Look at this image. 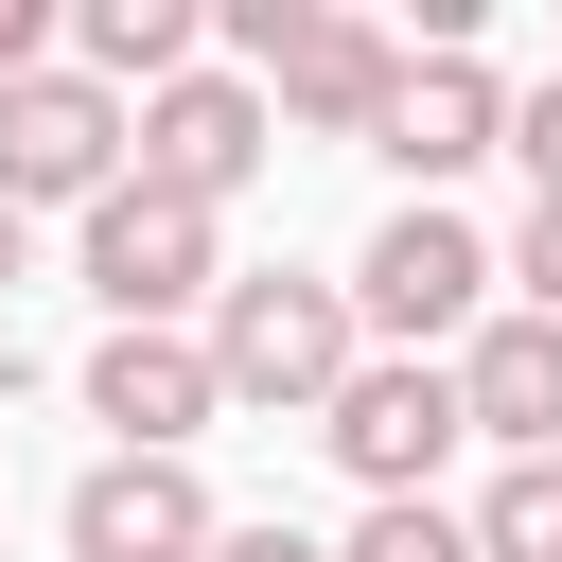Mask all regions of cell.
<instances>
[{
    "label": "cell",
    "instance_id": "7c38bea8",
    "mask_svg": "<svg viewBox=\"0 0 562 562\" xmlns=\"http://www.w3.org/2000/svg\"><path fill=\"white\" fill-rule=\"evenodd\" d=\"M193 35H211L193 0H88V18H70V70H88V88H140V105H158V88L193 70Z\"/></svg>",
    "mask_w": 562,
    "mask_h": 562
},
{
    "label": "cell",
    "instance_id": "d6986e66",
    "mask_svg": "<svg viewBox=\"0 0 562 562\" xmlns=\"http://www.w3.org/2000/svg\"><path fill=\"white\" fill-rule=\"evenodd\" d=\"M0 281H18V211H0Z\"/></svg>",
    "mask_w": 562,
    "mask_h": 562
},
{
    "label": "cell",
    "instance_id": "8fae6325",
    "mask_svg": "<svg viewBox=\"0 0 562 562\" xmlns=\"http://www.w3.org/2000/svg\"><path fill=\"white\" fill-rule=\"evenodd\" d=\"M457 404H474V439H509V457H562V316H474V351H457Z\"/></svg>",
    "mask_w": 562,
    "mask_h": 562
},
{
    "label": "cell",
    "instance_id": "6da1fadb",
    "mask_svg": "<svg viewBox=\"0 0 562 562\" xmlns=\"http://www.w3.org/2000/svg\"><path fill=\"white\" fill-rule=\"evenodd\" d=\"M228 53L263 70V105L281 123H316V140H386V105H404V35H369V18H334V0H228Z\"/></svg>",
    "mask_w": 562,
    "mask_h": 562
},
{
    "label": "cell",
    "instance_id": "277c9868",
    "mask_svg": "<svg viewBox=\"0 0 562 562\" xmlns=\"http://www.w3.org/2000/svg\"><path fill=\"white\" fill-rule=\"evenodd\" d=\"M140 176V105L88 88V70H35L0 88V211H105Z\"/></svg>",
    "mask_w": 562,
    "mask_h": 562
},
{
    "label": "cell",
    "instance_id": "3957f363",
    "mask_svg": "<svg viewBox=\"0 0 562 562\" xmlns=\"http://www.w3.org/2000/svg\"><path fill=\"white\" fill-rule=\"evenodd\" d=\"M228 211H176V193H105L88 211V299H105V334H193L211 299H228V246H211Z\"/></svg>",
    "mask_w": 562,
    "mask_h": 562
},
{
    "label": "cell",
    "instance_id": "9a60e30c",
    "mask_svg": "<svg viewBox=\"0 0 562 562\" xmlns=\"http://www.w3.org/2000/svg\"><path fill=\"white\" fill-rule=\"evenodd\" d=\"M509 158H527V211H562V88H509Z\"/></svg>",
    "mask_w": 562,
    "mask_h": 562
},
{
    "label": "cell",
    "instance_id": "4fadbf2b",
    "mask_svg": "<svg viewBox=\"0 0 562 562\" xmlns=\"http://www.w3.org/2000/svg\"><path fill=\"white\" fill-rule=\"evenodd\" d=\"M474 562H562V457H509L474 492Z\"/></svg>",
    "mask_w": 562,
    "mask_h": 562
},
{
    "label": "cell",
    "instance_id": "ba28073f",
    "mask_svg": "<svg viewBox=\"0 0 562 562\" xmlns=\"http://www.w3.org/2000/svg\"><path fill=\"white\" fill-rule=\"evenodd\" d=\"M53 527H70V562H211L228 544V509H211L193 457H88Z\"/></svg>",
    "mask_w": 562,
    "mask_h": 562
},
{
    "label": "cell",
    "instance_id": "e0dca14e",
    "mask_svg": "<svg viewBox=\"0 0 562 562\" xmlns=\"http://www.w3.org/2000/svg\"><path fill=\"white\" fill-rule=\"evenodd\" d=\"M509 281H527V316H562V211H527V246H509Z\"/></svg>",
    "mask_w": 562,
    "mask_h": 562
},
{
    "label": "cell",
    "instance_id": "9c48e42d",
    "mask_svg": "<svg viewBox=\"0 0 562 562\" xmlns=\"http://www.w3.org/2000/svg\"><path fill=\"white\" fill-rule=\"evenodd\" d=\"M88 422H105L123 457H193V439L228 422L211 334H105V351H88Z\"/></svg>",
    "mask_w": 562,
    "mask_h": 562
},
{
    "label": "cell",
    "instance_id": "ac0fdd59",
    "mask_svg": "<svg viewBox=\"0 0 562 562\" xmlns=\"http://www.w3.org/2000/svg\"><path fill=\"white\" fill-rule=\"evenodd\" d=\"M211 562H334V544H316V527H228Z\"/></svg>",
    "mask_w": 562,
    "mask_h": 562
},
{
    "label": "cell",
    "instance_id": "7a4b0ae2",
    "mask_svg": "<svg viewBox=\"0 0 562 562\" xmlns=\"http://www.w3.org/2000/svg\"><path fill=\"white\" fill-rule=\"evenodd\" d=\"M211 369H228V404L334 422V386L369 369V316H351V281H299V263H263V281H228V299H211Z\"/></svg>",
    "mask_w": 562,
    "mask_h": 562
},
{
    "label": "cell",
    "instance_id": "5bb4252c",
    "mask_svg": "<svg viewBox=\"0 0 562 562\" xmlns=\"http://www.w3.org/2000/svg\"><path fill=\"white\" fill-rule=\"evenodd\" d=\"M334 562H474V509H439V492H404V509H369Z\"/></svg>",
    "mask_w": 562,
    "mask_h": 562
},
{
    "label": "cell",
    "instance_id": "30bf717a",
    "mask_svg": "<svg viewBox=\"0 0 562 562\" xmlns=\"http://www.w3.org/2000/svg\"><path fill=\"white\" fill-rule=\"evenodd\" d=\"M386 176H404V211H439V176H474V158H509V88L474 70V53H422L404 70V105H386V140H369Z\"/></svg>",
    "mask_w": 562,
    "mask_h": 562
},
{
    "label": "cell",
    "instance_id": "8992f818",
    "mask_svg": "<svg viewBox=\"0 0 562 562\" xmlns=\"http://www.w3.org/2000/svg\"><path fill=\"white\" fill-rule=\"evenodd\" d=\"M492 281H509V263H492L457 211H386V228H369V263H351V316H369L386 351H439V334L474 351V299H492Z\"/></svg>",
    "mask_w": 562,
    "mask_h": 562
},
{
    "label": "cell",
    "instance_id": "2e32d148",
    "mask_svg": "<svg viewBox=\"0 0 562 562\" xmlns=\"http://www.w3.org/2000/svg\"><path fill=\"white\" fill-rule=\"evenodd\" d=\"M53 70V0H0V88H35Z\"/></svg>",
    "mask_w": 562,
    "mask_h": 562
},
{
    "label": "cell",
    "instance_id": "5b68a950",
    "mask_svg": "<svg viewBox=\"0 0 562 562\" xmlns=\"http://www.w3.org/2000/svg\"><path fill=\"white\" fill-rule=\"evenodd\" d=\"M351 474H369V509H404L457 439H474V404H457V351H369L351 386H334V422H316Z\"/></svg>",
    "mask_w": 562,
    "mask_h": 562
},
{
    "label": "cell",
    "instance_id": "52a82bcc",
    "mask_svg": "<svg viewBox=\"0 0 562 562\" xmlns=\"http://www.w3.org/2000/svg\"><path fill=\"white\" fill-rule=\"evenodd\" d=\"M263 140H281V105H263L246 70H176V88L140 105V193H176V211H228V193L263 176Z\"/></svg>",
    "mask_w": 562,
    "mask_h": 562
}]
</instances>
